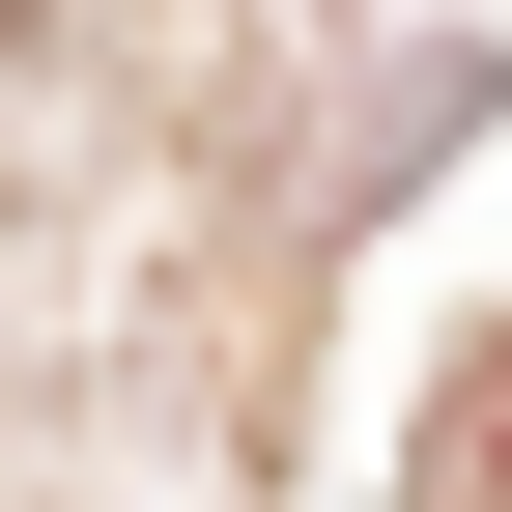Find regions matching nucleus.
I'll return each instance as SVG.
<instances>
[{
    "instance_id": "nucleus-1",
    "label": "nucleus",
    "mask_w": 512,
    "mask_h": 512,
    "mask_svg": "<svg viewBox=\"0 0 512 512\" xmlns=\"http://www.w3.org/2000/svg\"><path fill=\"white\" fill-rule=\"evenodd\" d=\"M427 512H512V370H456V399H427Z\"/></svg>"
}]
</instances>
